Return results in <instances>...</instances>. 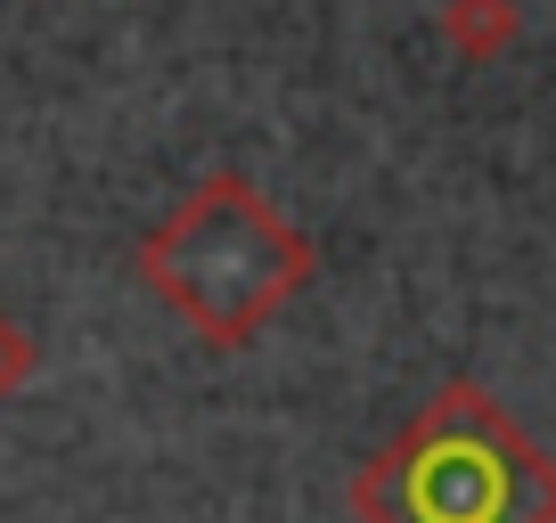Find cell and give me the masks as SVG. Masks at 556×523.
Listing matches in <instances>:
<instances>
[{
    "instance_id": "1",
    "label": "cell",
    "mask_w": 556,
    "mask_h": 523,
    "mask_svg": "<svg viewBox=\"0 0 556 523\" xmlns=\"http://www.w3.org/2000/svg\"><path fill=\"white\" fill-rule=\"evenodd\" d=\"M361 523H556V458L483 384H442L361 474Z\"/></svg>"
},
{
    "instance_id": "2",
    "label": "cell",
    "mask_w": 556,
    "mask_h": 523,
    "mask_svg": "<svg viewBox=\"0 0 556 523\" xmlns=\"http://www.w3.org/2000/svg\"><path fill=\"white\" fill-rule=\"evenodd\" d=\"M139 270L205 344L229 352V344H254L262 319L312 279V238L278 221V205L254 180L222 173L148 238Z\"/></svg>"
},
{
    "instance_id": "3",
    "label": "cell",
    "mask_w": 556,
    "mask_h": 523,
    "mask_svg": "<svg viewBox=\"0 0 556 523\" xmlns=\"http://www.w3.org/2000/svg\"><path fill=\"white\" fill-rule=\"evenodd\" d=\"M451 41L467 58H500L516 41V0H451Z\"/></svg>"
},
{
    "instance_id": "4",
    "label": "cell",
    "mask_w": 556,
    "mask_h": 523,
    "mask_svg": "<svg viewBox=\"0 0 556 523\" xmlns=\"http://www.w3.org/2000/svg\"><path fill=\"white\" fill-rule=\"evenodd\" d=\"M34 368H41V344H34V335H25L9 311H0V401H9V393H17Z\"/></svg>"
}]
</instances>
